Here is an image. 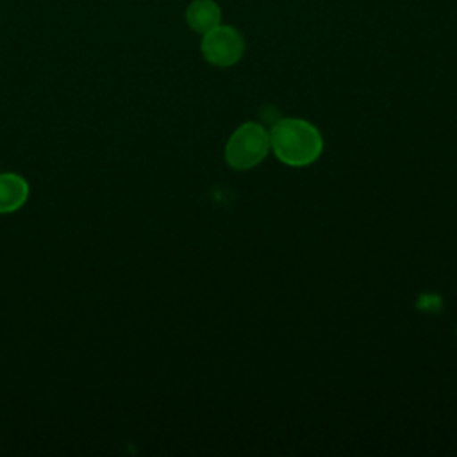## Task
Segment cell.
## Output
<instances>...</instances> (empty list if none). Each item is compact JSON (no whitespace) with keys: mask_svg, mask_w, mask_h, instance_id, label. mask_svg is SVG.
<instances>
[{"mask_svg":"<svg viewBox=\"0 0 457 457\" xmlns=\"http://www.w3.org/2000/svg\"><path fill=\"white\" fill-rule=\"evenodd\" d=\"M270 148L284 164L307 166L321 155L323 139L312 123L300 118H282L270 132Z\"/></svg>","mask_w":457,"mask_h":457,"instance_id":"1","label":"cell"},{"mask_svg":"<svg viewBox=\"0 0 457 457\" xmlns=\"http://www.w3.org/2000/svg\"><path fill=\"white\" fill-rule=\"evenodd\" d=\"M270 150V134L259 123L248 121L237 127L227 141L225 159L234 170L257 166Z\"/></svg>","mask_w":457,"mask_h":457,"instance_id":"2","label":"cell"},{"mask_svg":"<svg viewBox=\"0 0 457 457\" xmlns=\"http://www.w3.org/2000/svg\"><path fill=\"white\" fill-rule=\"evenodd\" d=\"M200 52L209 64L228 68L241 61L245 54V37L236 27L220 23L209 32L202 34Z\"/></svg>","mask_w":457,"mask_h":457,"instance_id":"3","label":"cell"},{"mask_svg":"<svg viewBox=\"0 0 457 457\" xmlns=\"http://www.w3.org/2000/svg\"><path fill=\"white\" fill-rule=\"evenodd\" d=\"M29 182L18 173H0V214H9L25 205L29 200Z\"/></svg>","mask_w":457,"mask_h":457,"instance_id":"4","label":"cell"},{"mask_svg":"<svg viewBox=\"0 0 457 457\" xmlns=\"http://www.w3.org/2000/svg\"><path fill=\"white\" fill-rule=\"evenodd\" d=\"M186 23L196 34H205L221 23V7L214 0H193L186 7Z\"/></svg>","mask_w":457,"mask_h":457,"instance_id":"5","label":"cell"}]
</instances>
